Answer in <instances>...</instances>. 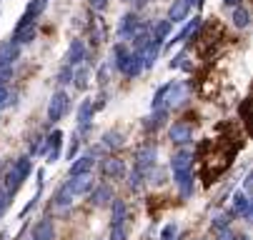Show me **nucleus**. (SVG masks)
Returning <instances> with one entry per match:
<instances>
[{
	"instance_id": "f03ea898",
	"label": "nucleus",
	"mask_w": 253,
	"mask_h": 240,
	"mask_svg": "<svg viewBox=\"0 0 253 240\" xmlns=\"http://www.w3.org/2000/svg\"><path fill=\"white\" fill-rule=\"evenodd\" d=\"M70 108V98L65 90H58L53 98H50V105H48V120L50 123H58Z\"/></svg>"
},
{
	"instance_id": "dca6fc26",
	"label": "nucleus",
	"mask_w": 253,
	"mask_h": 240,
	"mask_svg": "<svg viewBox=\"0 0 253 240\" xmlns=\"http://www.w3.org/2000/svg\"><path fill=\"white\" fill-rule=\"evenodd\" d=\"M83 60H85V45L81 40H73L70 43V50H68V68H73Z\"/></svg>"
},
{
	"instance_id": "5701e85b",
	"label": "nucleus",
	"mask_w": 253,
	"mask_h": 240,
	"mask_svg": "<svg viewBox=\"0 0 253 240\" xmlns=\"http://www.w3.org/2000/svg\"><path fill=\"white\" fill-rule=\"evenodd\" d=\"M231 20H233V25L236 28H248V23H251V15H248V10L246 8H233V15H231Z\"/></svg>"
},
{
	"instance_id": "f8f14e48",
	"label": "nucleus",
	"mask_w": 253,
	"mask_h": 240,
	"mask_svg": "<svg viewBox=\"0 0 253 240\" xmlns=\"http://www.w3.org/2000/svg\"><path fill=\"white\" fill-rule=\"evenodd\" d=\"M135 33H138V18H135L133 13L123 15V20H121V25H118V35H121V38H133Z\"/></svg>"
},
{
	"instance_id": "2eb2a0df",
	"label": "nucleus",
	"mask_w": 253,
	"mask_h": 240,
	"mask_svg": "<svg viewBox=\"0 0 253 240\" xmlns=\"http://www.w3.org/2000/svg\"><path fill=\"white\" fill-rule=\"evenodd\" d=\"M103 173H105L108 178H123V175H126V165H123V160L111 158V160L103 163Z\"/></svg>"
},
{
	"instance_id": "ddd939ff",
	"label": "nucleus",
	"mask_w": 253,
	"mask_h": 240,
	"mask_svg": "<svg viewBox=\"0 0 253 240\" xmlns=\"http://www.w3.org/2000/svg\"><path fill=\"white\" fill-rule=\"evenodd\" d=\"M123 75H128V78H135L140 70H143V63H140V55L138 53H130L128 58H126V63H123Z\"/></svg>"
},
{
	"instance_id": "c85d7f7f",
	"label": "nucleus",
	"mask_w": 253,
	"mask_h": 240,
	"mask_svg": "<svg viewBox=\"0 0 253 240\" xmlns=\"http://www.w3.org/2000/svg\"><path fill=\"white\" fill-rule=\"evenodd\" d=\"M175 233H178L175 223H168V225L163 228V233H161V240H173V238H175Z\"/></svg>"
},
{
	"instance_id": "20e7f679",
	"label": "nucleus",
	"mask_w": 253,
	"mask_h": 240,
	"mask_svg": "<svg viewBox=\"0 0 253 240\" xmlns=\"http://www.w3.org/2000/svg\"><path fill=\"white\" fill-rule=\"evenodd\" d=\"M35 38V20H28V18H20L18 28H15V35H13V43L15 45H25Z\"/></svg>"
},
{
	"instance_id": "c756f323",
	"label": "nucleus",
	"mask_w": 253,
	"mask_h": 240,
	"mask_svg": "<svg viewBox=\"0 0 253 240\" xmlns=\"http://www.w3.org/2000/svg\"><path fill=\"white\" fill-rule=\"evenodd\" d=\"M103 140H105L108 148H113V145L118 148V145H121V135H118V133H105V138H103Z\"/></svg>"
},
{
	"instance_id": "a878e982",
	"label": "nucleus",
	"mask_w": 253,
	"mask_h": 240,
	"mask_svg": "<svg viewBox=\"0 0 253 240\" xmlns=\"http://www.w3.org/2000/svg\"><path fill=\"white\" fill-rule=\"evenodd\" d=\"M10 100H13V95H10L8 85H0V108H5V105H10Z\"/></svg>"
},
{
	"instance_id": "473e14b6",
	"label": "nucleus",
	"mask_w": 253,
	"mask_h": 240,
	"mask_svg": "<svg viewBox=\"0 0 253 240\" xmlns=\"http://www.w3.org/2000/svg\"><path fill=\"white\" fill-rule=\"evenodd\" d=\"M140 180H143V175L138 173V170H133V173H130V180H128V185L135 190V188H140Z\"/></svg>"
},
{
	"instance_id": "b1692460",
	"label": "nucleus",
	"mask_w": 253,
	"mask_h": 240,
	"mask_svg": "<svg viewBox=\"0 0 253 240\" xmlns=\"http://www.w3.org/2000/svg\"><path fill=\"white\" fill-rule=\"evenodd\" d=\"M126 213H128L126 203H123V200H113V225L126 223Z\"/></svg>"
},
{
	"instance_id": "412c9836",
	"label": "nucleus",
	"mask_w": 253,
	"mask_h": 240,
	"mask_svg": "<svg viewBox=\"0 0 253 240\" xmlns=\"http://www.w3.org/2000/svg\"><path fill=\"white\" fill-rule=\"evenodd\" d=\"M70 203H73V193H70V188H68V185H63V188L55 193L53 205H55V208H68Z\"/></svg>"
},
{
	"instance_id": "f704fd0d",
	"label": "nucleus",
	"mask_w": 253,
	"mask_h": 240,
	"mask_svg": "<svg viewBox=\"0 0 253 240\" xmlns=\"http://www.w3.org/2000/svg\"><path fill=\"white\" fill-rule=\"evenodd\" d=\"M218 240H236V233L226 228V230H221V235H218Z\"/></svg>"
},
{
	"instance_id": "7ed1b4c3",
	"label": "nucleus",
	"mask_w": 253,
	"mask_h": 240,
	"mask_svg": "<svg viewBox=\"0 0 253 240\" xmlns=\"http://www.w3.org/2000/svg\"><path fill=\"white\" fill-rule=\"evenodd\" d=\"M153 165H156V145H143L135 153V170L140 175H146Z\"/></svg>"
},
{
	"instance_id": "c9c22d12",
	"label": "nucleus",
	"mask_w": 253,
	"mask_h": 240,
	"mask_svg": "<svg viewBox=\"0 0 253 240\" xmlns=\"http://www.w3.org/2000/svg\"><path fill=\"white\" fill-rule=\"evenodd\" d=\"M90 5H93L95 10H105V5H108V0H90Z\"/></svg>"
},
{
	"instance_id": "e433bc0d",
	"label": "nucleus",
	"mask_w": 253,
	"mask_h": 240,
	"mask_svg": "<svg viewBox=\"0 0 253 240\" xmlns=\"http://www.w3.org/2000/svg\"><path fill=\"white\" fill-rule=\"evenodd\" d=\"M223 3H226V5H233V8H238V5H241V0H223Z\"/></svg>"
},
{
	"instance_id": "39448f33",
	"label": "nucleus",
	"mask_w": 253,
	"mask_h": 240,
	"mask_svg": "<svg viewBox=\"0 0 253 240\" xmlns=\"http://www.w3.org/2000/svg\"><path fill=\"white\" fill-rule=\"evenodd\" d=\"M168 135H170V140H173V143L186 145V143L193 140V128H191L188 123H173L170 130H168Z\"/></svg>"
},
{
	"instance_id": "9b49d317",
	"label": "nucleus",
	"mask_w": 253,
	"mask_h": 240,
	"mask_svg": "<svg viewBox=\"0 0 253 240\" xmlns=\"http://www.w3.org/2000/svg\"><path fill=\"white\" fill-rule=\"evenodd\" d=\"M53 238H55V228H53V220L48 218L41 220L30 233V240H53Z\"/></svg>"
},
{
	"instance_id": "4be33fe9",
	"label": "nucleus",
	"mask_w": 253,
	"mask_h": 240,
	"mask_svg": "<svg viewBox=\"0 0 253 240\" xmlns=\"http://www.w3.org/2000/svg\"><path fill=\"white\" fill-rule=\"evenodd\" d=\"M170 28H173V25H170L168 20H161V23H158V25L153 28V35H151V40H156V43H163V40L168 38Z\"/></svg>"
},
{
	"instance_id": "a211bd4d",
	"label": "nucleus",
	"mask_w": 253,
	"mask_h": 240,
	"mask_svg": "<svg viewBox=\"0 0 253 240\" xmlns=\"http://www.w3.org/2000/svg\"><path fill=\"white\" fill-rule=\"evenodd\" d=\"M198 30H201V18H193V20H191V23H188V25H186L183 30H180V33H178V35H175V38H173L170 43H173V45H175V43H183V40L193 38Z\"/></svg>"
},
{
	"instance_id": "0eeeda50",
	"label": "nucleus",
	"mask_w": 253,
	"mask_h": 240,
	"mask_svg": "<svg viewBox=\"0 0 253 240\" xmlns=\"http://www.w3.org/2000/svg\"><path fill=\"white\" fill-rule=\"evenodd\" d=\"M20 55V45H15L13 40L0 45V68H13V63Z\"/></svg>"
},
{
	"instance_id": "393cba45",
	"label": "nucleus",
	"mask_w": 253,
	"mask_h": 240,
	"mask_svg": "<svg viewBox=\"0 0 253 240\" xmlns=\"http://www.w3.org/2000/svg\"><path fill=\"white\" fill-rule=\"evenodd\" d=\"M128 55H130V53H128L126 45H116V48H113V60H116V68H118V70L123 68V63H126Z\"/></svg>"
},
{
	"instance_id": "bb28decb",
	"label": "nucleus",
	"mask_w": 253,
	"mask_h": 240,
	"mask_svg": "<svg viewBox=\"0 0 253 240\" xmlns=\"http://www.w3.org/2000/svg\"><path fill=\"white\" fill-rule=\"evenodd\" d=\"M211 225L218 228V230H226V228H228V215H213Z\"/></svg>"
},
{
	"instance_id": "6ab92c4d",
	"label": "nucleus",
	"mask_w": 253,
	"mask_h": 240,
	"mask_svg": "<svg viewBox=\"0 0 253 240\" xmlns=\"http://www.w3.org/2000/svg\"><path fill=\"white\" fill-rule=\"evenodd\" d=\"M111 200H113V190L108 188V185H98V188L90 193V203L98 205V208H100V205H105V203H111Z\"/></svg>"
},
{
	"instance_id": "aec40b11",
	"label": "nucleus",
	"mask_w": 253,
	"mask_h": 240,
	"mask_svg": "<svg viewBox=\"0 0 253 240\" xmlns=\"http://www.w3.org/2000/svg\"><path fill=\"white\" fill-rule=\"evenodd\" d=\"M90 120H93V105L85 100V103H81V110H78V128L85 133L90 128Z\"/></svg>"
},
{
	"instance_id": "423d86ee",
	"label": "nucleus",
	"mask_w": 253,
	"mask_h": 240,
	"mask_svg": "<svg viewBox=\"0 0 253 240\" xmlns=\"http://www.w3.org/2000/svg\"><path fill=\"white\" fill-rule=\"evenodd\" d=\"M191 3H193V0H173V5H170V10H168V23L175 25V23H180V20H186V15H188V10H191Z\"/></svg>"
},
{
	"instance_id": "1a4fd4ad",
	"label": "nucleus",
	"mask_w": 253,
	"mask_h": 240,
	"mask_svg": "<svg viewBox=\"0 0 253 240\" xmlns=\"http://www.w3.org/2000/svg\"><path fill=\"white\" fill-rule=\"evenodd\" d=\"M60 143H63V133H60V130H53V133L48 135V140H45V158H48V163L58 160V155H60Z\"/></svg>"
},
{
	"instance_id": "6e6552de",
	"label": "nucleus",
	"mask_w": 253,
	"mask_h": 240,
	"mask_svg": "<svg viewBox=\"0 0 253 240\" xmlns=\"http://www.w3.org/2000/svg\"><path fill=\"white\" fill-rule=\"evenodd\" d=\"M158 53H161V43H156V40H148L146 45H143V48L138 50V55H140V63H143V68H153V63H156Z\"/></svg>"
},
{
	"instance_id": "4468645a",
	"label": "nucleus",
	"mask_w": 253,
	"mask_h": 240,
	"mask_svg": "<svg viewBox=\"0 0 253 240\" xmlns=\"http://www.w3.org/2000/svg\"><path fill=\"white\" fill-rule=\"evenodd\" d=\"M231 215H243V218H251V203L243 193H236L233 195V208H231Z\"/></svg>"
},
{
	"instance_id": "58836bf2",
	"label": "nucleus",
	"mask_w": 253,
	"mask_h": 240,
	"mask_svg": "<svg viewBox=\"0 0 253 240\" xmlns=\"http://www.w3.org/2000/svg\"><path fill=\"white\" fill-rule=\"evenodd\" d=\"M0 240H5V235H3V233H0Z\"/></svg>"
},
{
	"instance_id": "cd10ccee",
	"label": "nucleus",
	"mask_w": 253,
	"mask_h": 240,
	"mask_svg": "<svg viewBox=\"0 0 253 240\" xmlns=\"http://www.w3.org/2000/svg\"><path fill=\"white\" fill-rule=\"evenodd\" d=\"M73 80H76V88L83 90V88L88 85V70H78V73L73 75Z\"/></svg>"
},
{
	"instance_id": "7c9ffc66",
	"label": "nucleus",
	"mask_w": 253,
	"mask_h": 240,
	"mask_svg": "<svg viewBox=\"0 0 253 240\" xmlns=\"http://www.w3.org/2000/svg\"><path fill=\"white\" fill-rule=\"evenodd\" d=\"M111 240H126V223H121V225H113Z\"/></svg>"
},
{
	"instance_id": "72a5a7b5",
	"label": "nucleus",
	"mask_w": 253,
	"mask_h": 240,
	"mask_svg": "<svg viewBox=\"0 0 253 240\" xmlns=\"http://www.w3.org/2000/svg\"><path fill=\"white\" fill-rule=\"evenodd\" d=\"M76 153H78V138L73 135V140H70V148H68V158L73 160V155H76Z\"/></svg>"
},
{
	"instance_id": "f257e3e1",
	"label": "nucleus",
	"mask_w": 253,
	"mask_h": 240,
	"mask_svg": "<svg viewBox=\"0 0 253 240\" xmlns=\"http://www.w3.org/2000/svg\"><path fill=\"white\" fill-rule=\"evenodd\" d=\"M28 175H30V158L15 160L13 168L8 170V175H5V190H8V195H15L20 190V185L25 183Z\"/></svg>"
},
{
	"instance_id": "f3484780",
	"label": "nucleus",
	"mask_w": 253,
	"mask_h": 240,
	"mask_svg": "<svg viewBox=\"0 0 253 240\" xmlns=\"http://www.w3.org/2000/svg\"><path fill=\"white\" fill-rule=\"evenodd\" d=\"M93 155H83V158H78L73 165H70V178H76V175H85V173H90V168H93Z\"/></svg>"
},
{
	"instance_id": "9d476101",
	"label": "nucleus",
	"mask_w": 253,
	"mask_h": 240,
	"mask_svg": "<svg viewBox=\"0 0 253 240\" xmlns=\"http://www.w3.org/2000/svg\"><path fill=\"white\" fill-rule=\"evenodd\" d=\"M65 185L70 188V193H73V195H85L93 188V178H90V173L76 175V178H70V183H65Z\"/></svg>"
},
{
	"instance_id": "2f4dec72",
	"label": "nucleus",
	"mask_w": 253,
	"mask_h": 240,
	"mask_svg": "<svg viewBox=\"0 0 253 240\" xmlns=\"http://www.w3.org/2000/svg\"><path fill=\"white\" fill-rule=\"evenodd\" d=\"M10 198H13V195H8V190H5V188L0 190V215L5 213V208H8V203H10Z\"/></svg>"
},
{
	"instance_id": "4c0bfd02",
	"label": "nucleus",
	"mask_w": 253,
	"mask_h": 240,
	"mask_svg": "<svg viewBox=\"0 0 253 240\" xmlns=\"http://www.w3.org/2000/svg\"><path fill=\"white\" fill-rule=\"evenodd\" d=\"M236 240H248V235H236Z\"/></svg>"
}]
</instances>
